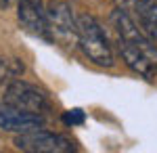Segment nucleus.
<instances>
[{
    "label": "nucleus",
    "instance_id": "nucleus-1",
    "mask_svg": "<svg viewBox=\"0 0 157 153\" xmlns=\"http://www.w3.org/2000/svg\"><path fill=\"white\" fill-rule=\"evenodd\" d=\"M78 46L82 48L88 61H92L98 67H111L113 65V53L103 27L92 15H80L78 17Z\"/></svg>",
    "mask_w": 157,
    "mask_h": 153
},
{
    "label": "nucleus",
    "instance_id": "nucleus-2",
    "mask_svg": "<svg viewBox=\"0 0 157 153\" xmlns=\"http://www.w3.org/2000/svg\"><path fill=\"white\" fill-rule=\"evenodd\" d=\"M15 147L19 151L27 153H69L75 151V143L69 136H63L57 132H48V130H29V132H21L15 134Z\"/></svg>",
    "mask_w": 157,
    "mask_h": 153
},
{
    "label": "nucleus",
    "instance_id": "nucleus-3",
    "mask_svg": "<svg viewBox=\"0 0 157 153\" xmlns=\"http://www.w3.org/2000/svg\"><path fill=\"white\" fill-rule=\"evenodd\" d=\"M2 101L4 103H11L15 107H21L25 111L40 113V116H46L50 111L48 96L42 92L40 88H36L34 84L21 82V80L9 82V86L4 88V94H2Z\"/></svg>",
    "mask_w": 157,
    "mask_h": 153
},
{
    "label": "nucleus",
    "instance_id": "nucleus-4",
    "mask_svg": "<svg viewBox=\"0 0 157 153\" xmlns=\"http://www.w3.org/2000/svg\"><path fill=\"white\" fill-rule=\"evenodd\" d=\"M17 19L27 34L36 36L44 42L55 40L48 25L46 9L42 6V0H19L17 2Z\"/></svg>",
    "mask_w": 157,
    "mask_h": 153
},
{
    "label": "nucleus",
    "instance_id": "nucleus-5",
    "mask_svg": "<svg viewBox=\"0 0 157 153\" xmlns=\"http://www.w3.org/2000/svg\"><path fill=\"white\" fill-rule=\"evenodd\" d=\"M46 17H48L52 38H57L65 44L78 42V19L73 17V11L67 2L50 0L46 6Z\"/></svg>",
    "mask_w": 157,
    "mask_h": 153
},
{
    "label": "nucleus",
    "instance_id": "nucleus-6",
    "mask_svg": "<svg viewBox=\"0 0 157 153\" xmlns=\"http://www.w3.org/2000/svg\"><path fill=\"white\" fill-rule=\"evenodd\" d=\"M46 116H40L34 111H25L21 107H15L11 103H0V130L4 132H29V130L44 128Z\"/></svg>",
    "mask_w": 157,
    "mask_h": 153
},
{
    "label": "nucleus",
    "instance_id": "nucleus-7",
    "mask_svg": "<svg viewBox=\"0 0 157 153\" xmlns=\"http://www.w3.org/2000/svg\"><path fill=\"white\" fill-rule=\"evenodd\" d=\"M117 48H120V55H121V59H124V63L134 73H138L143 78H149V80L157 76V67L153 65V61L149 59L145 53H140L136 46L124 42V40H117Z\"/></svg>",
    "mask_w": 157,
    "mask_h": 153
},
{
    "label": "nucleus",
    "instance_id": "nucleus-8",
    "mask_svg": "<svg viewBox=\"0 0 157 153\" xmlns=\"http://www.w3.org/2000/svg\"><path fill=\"white\" fill-rule=\"evenodd\" d=\"M132 2L143 29L157 42V0H132Z\"/></svg>",
    "mask_w": 157,
    "mask_h": 153
},
{
    "label": "nucleus",
    "instance_id": "nucleus-9",
    "mask_svg": "<svg viewBox=\"0 0 157 153\" xmlns=\"http://www.w3.org/2000/svg\"><path fill=\"white\" fill-rule=\"evenodd\" d=\"M61 120H63L65 126H82L86 116H84L82 109H69V111H65V113L61 116Z\"/></svg>",
    "mask_w": 157,
    "mask_h": 153
},
{
    "label": "nucleus",
    "instance_id": "nucleus-10",
    "mask_svg": "<svg viewBox=\"0 0 157 153\" xmlns=\"http://www.w3.org/2000/svg\"><path fill=\"white\" fill-rule=\"evenodd\" d=\"M9 6V0H0V9H6Z\"/></svg>",
    "mask_w": 157,
    "mask_h": 153
}]
</instances>
